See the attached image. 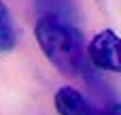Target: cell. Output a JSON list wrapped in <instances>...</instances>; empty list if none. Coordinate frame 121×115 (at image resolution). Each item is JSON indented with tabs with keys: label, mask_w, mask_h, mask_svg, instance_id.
<instances>
[{
	"label": "cell",
	"mask_w": 121,
	"mask_h": 115,
	"mask_svg": "<svg viewBox=\"0 0 121 115\" xmlns=\"http://www.w3.org/2000/svg\"><path fill=\"white\" fill-rule=\"evenodd\" d=\"M34 36L45 58L60 73L74 77L85 70L83 36L72 26V21L38 19L34 26Z\"/></svg>",
	"instance_id": "cell-1"
},
{
	"label": "cell",
	"mask_w": 121,
	"mask_h": 115,
	"mask_svg": "<svg viewBox=\"0 0 121 115\" xmlns=\"http://www.w3.org/2000/svg\"><path fill=\"white\" fill-rule=\"evenodd\" d=\"M87 55L96 68L121 73V36L115 30L98 32L87 47Z\"/></svg>",
	"instance_id": "cell-2"
},
{
	"label": "cell",
	"mask_w": 121,
	"mask_h": 115,
	"mask_svg": "<svg viewBox=\"0 0 121 115\" xmlns=\"http://www.w3.org/2000/svg\"><path fill=\"white\" fill-rule=\"evenodd\" d=\"M55 111L60 115H102V102H94L79 90L64 85L55 92Z\"/></svg>",
	"instance_id": "cell-3"
},
{
	"label": "cell",
	"mask_w": 121,
	"mask_h": 115,
	"mask_svg": "<svg viewBox=\"0 0 121 115\" xmlns=\"http://www.w3.org/2000/svg\"><path fill=\"white\" fill-rule=\"evenodd\" d=\"M36 13H38V19L72 21L74 17L70 0H36Z\"/></svg>",
	"instance_id": "cell-4"
},
{
	"label": "cell",
	"mask_w": 121,
	"mask_h": 115,
	"mask_svg": "<svg viewBox=\"0 0 121 115\" xmlns=\"http://www.w3.org/2000/svg\"><path fill=\"white\" fill-rule=\"evenodd\" d=\"M15 45H17V30L6 4L0 0V53L11 51Z\"/></svg>",
	"instance_id": "cell-5"
},
{
	"label": "cell",
	"mask_w": 121,
	"mask_h": 115,
	"mask_svg": "<svg viewBox=\"0 0 121 115\" xmlns=\"http://www.w3.org/2000/svg\"><path fill=\"white\" fill-rule=\"evenodd\" d=\"M102 115H121L119 100H104L102 102Z\"/></svg>",
	"instance_id": "cell-6"
}]
</instances>
